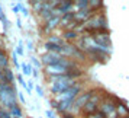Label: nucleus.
Masks as SVG:
<instances>
[{
  "label": "nucleus",
  "mask_w": 129,
  "mask_h": 118,
  "mask_svg": "<svg viewBox=\"0 0 129 118\" xmlns=\"http://www.w3.org/2000/svg\"><path fill=\"white\" fill-rule=\"evenodd\" d=\"M19 99L22 101V102H26V101H25V98H23V95H22V93H19Z\"/></svg>",
  "instance_id": "24"
},
{
  "label": "nucleus",
  "mask_w": 129,
  "mask_h": 118,
  "mask_svg": "<svg viewBox=\"0 0 129 118\" xmlns=\"http://www.w3.org/2000/svg\"><path fill=\"white\" fill-rule=\"evenodd\" d=\"M77 5L80 6V9H86V6H88V2H77Z\"/></svg>",
  "instance_id": "15"
},
{
  "label": "nucleus",
  "mask_w": 129,
  "mask_h": 118,
  "mask_svg": "<svg viewBox=\"0 0 129 118\" xmlns=\"http://www.w3.org/2000/svg\"><path fill=\"white\" fill-rule=\"evenodd\" d=\"M16 53H18L19 55H22V54H23V44H22V42H19V45H18V50H16Z\"/></svg>",
  "instance_id": "14"
},
{
  "label": "nucleus",
  "mask_w": 129,
  "mask_h": 118,
  "mask_svg": "<svg viewBox=\"0 0 129 118\" xmlns=\"http://www.w3.org/2000/svg\"><path fill=\"white\" fill-rule=\"evenodd\" d=\"M0 82H3V71L0 70Z\"/></svg>",
  "instance_id": "26"
},
{
  "label": "nucleus",
  "mask_w": 129,
  "mask_h": 118,
  "mask_svg": "<svg viewBox=\"0 0 129 118\" xmlns=\"http://www.w3.org/2000/svg\"><path fill=\"white\" fill-rule=\"evenodd\" d=\"M71 18H74V15H73L71 12L65 13V15H64V18L61 19V24H65V22H68V21H71Z\"/></svg>",
  "instance_id": "10"
},
{
  "label": "nucleus",
  "mask_w": 129,
  "mask_h": 118,
  "mask_svg": "<svg viewBox=\"0 0 129 118\" xmlns=\"http://www.w3.org/2000/svg\"><path fill=\"white\" fill-rule=\"evenodd\" d=\"M45 47L48 50H51V51H55V53H61V45L58 44H52V42H47V45Z\"/></svg>",
  "instance_id": "7"
},
{
  "label": "nucleus",
  "mask_w": 129,
  "mask_h": 118,
  "mask_svg": "<svg viewBox=\"0 0 129 118\" xmlns=\"http://www.w3.org/2000/svg\"><path fill=\"white\" fill-rule=\"evenodd\" d=\"M32 63H34V64H35L36 67H39V61H38L36 58H32Z\"/></svg>",
  "instance_id": "23"
},
{
  "label": "nucleus",
  "mask_w": 129,
  "mask_h": 118,
  "mask_svg": "<svg viewBox=\"0 0 129 118\" xmlns=\"http://www.w3.org/2000/svg\"><path fill=\"white\" fill-rule=\"evenodd\" d=\"M88 117L90 118H106V115L103 114V112H91V114H88Z\"/></svg>",
  "instance_id": "11"
},
{
  "label": "nucleus",
  "mask_w": 129,
  "mask_h": 118,
  "mask_svg": "<svg viewBox=\"0 0 129 118\" xmlns=\"http://www.w3.org/2000/svg\"><path fill=\"white\" fill-rule=\"evenodd\" d=\"M71 6H73V3H71V2H62V3H59L58 12H67Z\"/></svg>",
  "instance_id": "6"
},
{
  "label": "nucleus",
  "mask_w": 129,
  "mask_h": 118,
  "mask_svg": "<svg viewBox=\"0 0 129 118\" xmlns=\"http://www.w3.org/2000/svg\"><path fill=\"white\" fill-rule=\"evenodd\" d=\"M119 111H120V114H126V109H125V106L123 105L119 106Z\"/></svg>",
  "instance_id": "21"
},
{
  "label": "nucleus",
  "mask_w": 129,
  "mask_h": 118,
  "mask_svg": "<svg viewBox=\"0 0 129 118\" xmlns=\"http://www.w3.org/2000/svg\"><path fill=\"white\" fill-rule=\"evenodd\" d=\"M0 118H12V115L5 109H0Z\"/></svg>",
  "instance_id": "12"
},
{
  "label": "nucleus",
  "mask_w": 129,
  "mask_h": 118,
  "mask_svg": "<svg viewBox=\"0 0 129 118\" xmlns=\"http://www.w3.org/2000/svg\"><path fill=\"white\" fill-rule=\"evenodd\" d=\"M22 70H23V73H25V74H30V73H32L30 64H26V63H23V64H22Z\"/></svg>",
  "instance_id": "9"
},
{
  "label": "nucleus",
  "mask_w": 129,
  "mask_h": 118,
  "mask_svg": "<svg viewBox=\"0 0 129 118\" xmlns=\"http://www.w3.org/2000/svg\"><path fill=\"white\" fill-rule=\"evenodd\" d=\"M36 92H38V95H39V96H44V92H42V89L39 88V86H36Z\"/></svg>",
  "instance_id": "19"
},
{
  "label": "nucleus",
  "mask_w": 129,
  "mask_h": 118,
  "mask_svg": "<svg viewBox=\"0 0 129 118\" xmlns=\"http://www.w3.org/2000/svg\"><path fill=\"white\" fill-rule=\"evenodd\" d=\"M20 10H22V12H23L25 15H28V10H26V9H25V7H22V6H20Z\"/></svg>",
  "instance_id": "25"
},
{
  "label": "nucleus",
  "mask_w": 129,
  "mask_h": 118,
  "mask_svg": "<svg viewBox=\"0 0 129 118\" xmlns=\"http://www.w3.org/2000/svg\"><path fill=\"white\" fill-rule=\"evenodd\" d=\"M10 115H13V118H20L22 117V111H20V108L18 105H13L10 108V112H9Z\"/></svg>",
  "instance_id": "4"
},
{
  "label": "nucleus",
  "mask_w": 129,
  "mask_h": 118,
  "mask_svg": "<svg viewBox=\"0 0 129 118\" xmlns=\"http://www.w3.org/2000/svg\"><path fill=\"white\" fill-rule=\"evenodd\" d=\"M52 85H51V90L54 93H62L65 90L73 88V80L68 79V76H52Z\"/></svg>",
  "instance_id": "1"
},
{
  "label": "nucleus",
  "mask_w": 129,
  "mask_h": 118,
  "mask_svg": "<svg viewBox=\"0 0 129 118\" xmlns=\"http://www.w3.org/2000/svg\"><path fill=\"white\" fill-rule=\"evenodd\" d=\"M74 36H76V32H67L65 34V38H68V40L70 38H74Z\"/></svg>",
  "instance_id": "17"
},
{
  "label": "nucleus",
  "mask_w": 129,
  "mask_h": 118,
  "mask_svg": "<svg viewBox=\"0 0 129 118\" xmlns=\"http://www.w3.org/2000/svg\"><path fill=\"white\" fill-rule=\"evenodd\" d=\"M18 54L13 53V61H15V67H19V63H18V57H16Z\"/></svg>",
  "instance_id": "18"
},
{
  "label": "nucleus",
  "mask_w": 129,
  "mask_h": 118,
  "mask_svg": "<svg viewBox=\"0 0 129 118\" xmlns=\"http://www.w3.org/2000/svg\"><path fill=\"white\" fill-rule=\"evenodd\" d=\"M47 117H48V118H54V112L48 109V111H47Z\"/></svg>",
  "instance_id": "20"
},
{
  "label": "nucleus",
  "mask_w": 129,
  "mask_h": 118,
  "mask_svg": "<svg viewBox=\"0 0 129 118\" xmlns=\"http://www.w3.org/2000/svg\"><path fill=\"white\" fill-rule=\"evenodd\" d=\"M59 21H61V19H59L58 16H52V18L49 19V22L47 24V26H45V31H48V29H51V28H54V26H55V25L59 22Z\"/></svg>",
  "instance_id": "5"
},
{
  "label": "nucleus",
  "mask_w": 129,
  "mask_h": 118,
  "mask_svg": "<svg viewBox=\"0 0 129 118\" xmlns=\"http://www.w3.org/2000/svg\"><path fill=\"white\" fill-rule=\"evenodd\" d=\"M18 80H19V83H20V85H22V86H23L25 89L28 88V86H26V82L23 80V77H22V76H18Z\"/></svg>",
  "instance_id": "16"
},
{
  "label": "nucleus",
  "mask_w": 129,
  "mask_h": 118,
  "mask_svg": "<svg viewBox=\"0 0 129 118\" xmlns=\"http://www.w3.org/2000/svg\"><path fill=\"white\" fill-rule=\"evenodd\" d=\"M20 10V5H16V6H13V12H19Z\"/></svg>",
  "instance_id": "22"
},
{
  "label": "nucleus",
  "mask_w": 129,
  "mask_h": 118,
  "mask_svg": "<svg viewBox=\"0 0 129 118\" xmlns=\"http://www.w3.org/2000/svg\"><path fill=\"white\" fill-rule=\"evenodd\" d=\"M0 102L6 108H12L13 105H16V92L10 85H5L3 90L0 92Z\"/></svg>",
  "instance_id": "2"
},
{
  "label": "nucleus",
  "mask_w": 129,
  "mask_h": 118,
  "mask_svg": "<svg viewBox=\"0 0 129 118\" xmlns=\"http://www.w3.org/2000/svg\"><path fill=\"white\" fill-rule=\"evenodd\" d=\"M90 98H91V92H88V93H84V95H81V96H78L76 101H73V105H74V106H71L70 109H71V111H73V109H74V111H77V109L83 108V106L88 102V99H90Z\"/></svg>",
  "instance_id": "3"
},
{
  "label": "nucleus",
  "mask_w": 129,
  "mask_h": 118,
  "mask_svg": "<svg viewBox=\"0 0 129 118\" xmlns=\"http://www.w3.org/2000/svg\"><path fill=\"white\" fill-rule=\"evenodd\" d=\"M34 6H35V10H36V12H42V9H44L41 2H38V3H36V2H34Z\"/></svg>",
  "instance_id": "13"
},
{
  "label": "nucleus",
  "mask_w": 129,
  "mask_h": 118,
  "mask_svg": "<svg viewBox=\"0 0 129 118\" xmlns=\"http://www.w3.org/2000/svg\"><path fill=\"white\" fill-rule=\"evenodd\" d=\"M112 112H115V106L112 105L110 102L109 104L106 102L105 105H103V114H112Z\"/></svg>",
  "instance_id": "8"
},
{
  "label": "nucleus",
  "mask_w": 129,
  "mask_h": 118,
  "mask_svg": "<svg viewBox=\"0 0 129 118\" xmlns=\"http://www.w3.org/2000/svg\"><path fill=\"white\" fill-rule=\"evenodd\" d=\"M3 55H5V54H3V51H2V50H0V58H2Z\"/></svg>",
  "instance_id": "27"
}]
</instances>
